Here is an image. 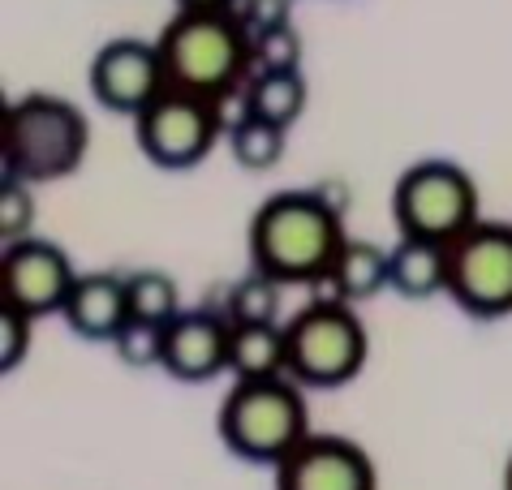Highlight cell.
<instances>
[{"label":"cell","mask_w":512,"mask_h":490,"mask_svg":"<svg viewBox=\"0 0 512 490\" xmlns=\"http://www.w3.org/2000/svg\"><path fill=\"white\" fill-rule=\"evenodd\" d=\"M250 263L276 284H319L345 250L340 207L323 190H280L250 220Z\"/></svg>","instance_id":"obj_1"},{"label":"cell","mask_w":512,"mask_h":490,"mask_svg":"<svg viewBox=\"0 0 512 490\" xmlns=\"http://www.w3.org/2000/svg\"><path fill=\"white\" fill-rule=\"evenodd\" d=\"M160 56L168 91H186L203 99L229 95L237 82H250V48L254 39L237 13H186L160 31Z\"/></svg>","instance_id":"obj_2"},{"label":"cell","mask_w":512,"mask_h":490,"mask_svg":"<svg viewBox=\"0 0 512 490\" xmlns=\"http://www.w3.org/2000/svg\"><path fill=\"white\" fill-rule=\"evenodd\" d=\"M220 443L246 465H280L310 439V409L302 383L280 379H237L220 400L216 417Z\"/></svg>","instance_id":"obj_3"},{"label":"cell","mask_w":512,"mask_h":490,"mask_svg":"<svg viewBox=\"0 0 512 490\" xmlns=\"http://www.w3.org/2000/svg\"><path fill=\"white\" fill-rule=\"evenodd\" d=\"M91 125L61 95L31 91L5 108V177L56 181L87 160Z\"/></svg>","instance_id":"obj_4"},{"label":"cell","mask_w":512,"mask_h":490,"mask_svg":"<svg viewBox=\"0 0 512 490\" xmlns=\"http://www.w3.org/2000/svg\"><path fill=\"white\" fill-rule=\"evenodd\" d=\"M289 344V379L302 387H345L366 370L371 336L349 301H310L284 323Z\"/></svg>","instance_id":"obj_5"},{"label":"cell","mask_w":512,"mask_h":490,"mask_svg":"<svg viewBox=\"0 0 512 490\" xmlns=\"http://www.w3.org/2000/svg\"><path fill=\"white\" fill-rule=\"evenodd\" d=\"M478 185L452 160H418L409 164L392 185V220L401 237L452 245L469 233L478 215Z\"/></svg>","instance_id":"obj_6"},{"label":"cell","mask_w":512,"mask_h":490,"mask_svg":"<svg viewBox=\"0 0 512 490\" xmlns=\"http://www.w3.org/2000/svg\"><path fill=\"white\" fill-rule=\"evenodd\" d=\"M448 297L469 319L512 314V224L478 220L448 245Z\"/></svg>","instance_id":"obj_7"},{"label":"cell","mask_w":512,"mask_h":490,"mask_svg":"<svg viewBox=\"0 0 512 490\" xmlns=\"http://www.w3.org/2000/svg\"><path fill=\"white\" fill-rule=\"evenodd\" d=\"M134 134L142 155L164 172H190L211 155L220 138V112L216 99L164 91L155 104L134 117Z\"/></svg>","instance_id":"obj_8"},{"label":"cell","mask_w":512,"mask_h":490,"mask_svg":"<svg viewBox=\"0 0 512 490\" xmlns=\"http://www.w3.org/2000/svg\"><path fill=\"white\" fill-rule=\"evenodd\" d=\"M87 82H91V95L99 108L117 112V117H142L168 91L160 43H147V39L104 43L91 61Z\"/></svg>","instance_id":"obj_9"},{"label":"cell","mask_w":512,"mask_h":490,"mask_svg":"<svg viewBox=\"0 0 512 490\" xmlns=\"http://www.w3.org/2000/svg\"><path fill=\"white\" fill-rule=\"evenodd\" d=\"M74 284H78V271L61 245L39 241V237H22L5 245V258H0V293H5V306H18L31 319L61 314Z\"/></svg>","instance_id":"obj_10"},{"label":"cell","mask_w":512,"mask_h":490,"mask_svg":"<svg viewBox=\"0 0 512 490\" xmlns=\"http://www.w3.org/2000/svg\"><path fill=\"white\" fill-rule=\"evenodd\" d=\"M276 490H379L371 452L345 435H310L276 465Z\"/></svg>","instance_id":"obj_11"},{"label":"cell","mask_w":512,"mask_h":490,"mask_svg":"<svg viewBox=\"0 0 512 490\" xmlns=\"http://www.w3.org/2000/svg\"><path fill=\"white\" fill-rule=\"evenodd\" d=\"M233 323L216 310H181L164 327V370L177 383H211L229 370Z\"/></svg>","instance_id":"obj_12"},{"label":"cell","mask_w":512,"mask_h":490,"mask_svg":"<svg viewBox=\"0 0 512 490\" xmlns=\"http://www.w3.org/2000/svg\"><path fill=\"white\" fill-rule=\"evenodd\" d=\"M61 319L82 340H117V331L130 323V293H125V276L99 271V276H78L74 293H69Z\"/></svg>","instance_id":"obj_13"},{"label":"cell","mask_w":512,"mask_h":490,"mask_svg":"<svg viewBox=\"0 0 512 490\" xmlns=\"http://www.w3.org/2000/svg\"><path fill=\"white\" fill-rule=\"evenodd\" d=\"M392 288L409 301L448 293V245L401 237V245L392 250Z\"/></svg>","instance_id":"obj_14"},{"label":"cell","mask_w":512,"mask_h":490,"mask_svg":"<svg viewBox=\"0 0 512 490\" xmlns=\"http://www.w3.org/2000/svg\"><path fill=\"white\" fill-rule=\"evenodd\" d=\"M229 370L237 379H280L289 374V344L280 323H233Z\"/></svg>","instance_id":"obj_15"},{"label":"cell","mask_w":512,"mask_h":490,"mask_svg":"<svg viewBox=\"0 0 512 490\" xmlns=\"http://www.w3.org/2000/svg\"><path fill=\"white\" fill-rule=\"evenodd\" d=\"M327 284L336 288L340 301H371L379 297L383 288H392V254H383L379 245L371 241H345V250H340L332 276H327Z\"/></svg>","instance_id":"obj_16"},{"label":"cell","mask_w":512,"mask_h":490,"mask_svg":"<svg viewBox=\"0 0 512 490\" xmlns=\"http://www.w3.org/2000/svg\"><path fill=\"white\" fill-rule=\"evenodd\" d=\"M306 99H310V91H306L302 69H293V74H250L246 95H241V104L246 108L241 112L289 129L293 121H302Z\"/></svg>","instance_id":"obj_17"},{"label":"cell","mask_w":512,"mask_h":490,"mask_svg":"<svg viewBox=\"0 0 512 490\" xmlns=\"http://www.w3.org/2000/svg\"><path fill=\"white\" fill-rule=\"evenodd\" d=\"M125 293H130V319L168 327L181 314V288L168 271H134L125 276Z\"/></svg>","instance_id":"obj_18"},{"label":"cell","mask_w":512,"mask_h":490,"mask_svg":"<svg viewBox=\"0 0 512 490\" xmlns=\"http://www.w3.org/2000/svg\"><path fill=\"white\" fill-rule=\"evenodd\" d=\"M229 151L246 172H267V168H276L284 160V129L241 112V121L229 134Z\"/></svg>","instance_id":"obj_19"},{"label":"cell","mask_w":512,"mask_h":490,"mask_svg":"<svg viewBox=\"0 0 512 490\" xmlns=\"http://www.w3.org/2000/svg\"><path fill=\"white\" fill-rule=\"evenodd\" d=\"M224 314H229V323H276L280 284L259 276V271L246 276V280H237L229 288V306H224Z\"/></svg>","instance_id":"obj_20"},{"label":"cell","mask_w":512,"mask_h":490,"mask_svg":"<svg viewBox=\"0 0 512 490\" xmlns=\"http://www.w3.org/2000/svg\"><path fill=\"white\" fill-rule=\"evenodd\" d=\"M250 39V74H293V69H302V39H297L293 26H276V31Z\"/></svg>","instance_id":"obj_21"},{"label":"cell","mask_w":512,"mask_h":490,"mask_svg":"<svg viewBox=\"0 0 512 490\" xmlns=\"http://www.w3.org/2000/svg\"><path fill=\"white\" fill-rule=\"evenodd\" d=\"M112 349L130 370H147V366H164V327L160 323H147V319H130L117 340H112Z\"/></svg>","instance_id":"obj_22"},{"label":"cell","mask_w":512,"mask_h":490,"mask_svg":"<svg viewBox=\"0 0 512 490\" xmlns=\"http://www.w3.org/2000/svg\"><path fill=\"white\" fill-rule=\"evenodd\" d=\"M31 224H35V194H31V181L5 177V185H0V237H5V245L31 237Z\"/></svg>","instance_id":"obj_23"},{"label":"cell","mask_w":512,"mask_h":490,"mask_svg":"<svg viewBox=\"0 0 512 490\" xmlns=\"http://www.w3.org/2000/svg\"><path fill=\"white\" fill-rule=\"evenodd\" d=\"M31 314H22L18 306H5L0 310V370H18L31 353Z\"/></svg>","instance_id":"obj_24"},{"label":"cell","mask_w":512,"mask_h":490,"mask_svg":"<svg viewBox=\"0 0 512 490\" xmlns=\"http://www.w3.org/2000/svg\"><path fill=\"white\" fill-rule=\"evenodd\" d=\"M237 18L250 35L276 31V26H289V0H237Z\"/></svg>","instance_id":"obj_25"},{"label":"cell","mask_w":512,"mask_h":490,"mask_svg":"<svg viewBox=\"0 0 512 490\" xmlns=\"http://www.w3.org/2000/svg\"><path fill=\"white\" fill-rule=\"evenodd\" d=\"M177 9H186V13H233L237 0H177Z\"/></svg>","instance_id":"obj_26"},{"label":"cell","mask_w":512,"mask_h":490,"mask_svg":"<svg viewBox=\"0 0 512 490\" xmlns=\"http://www.w3.org/2000/svg\"><path fill=\"white\" fill-rule=\"evenodd\" d=\"M504 490H512V456H508V469H504Z\"/></svg>","instance_id":"obj_27"}]
</instances>
